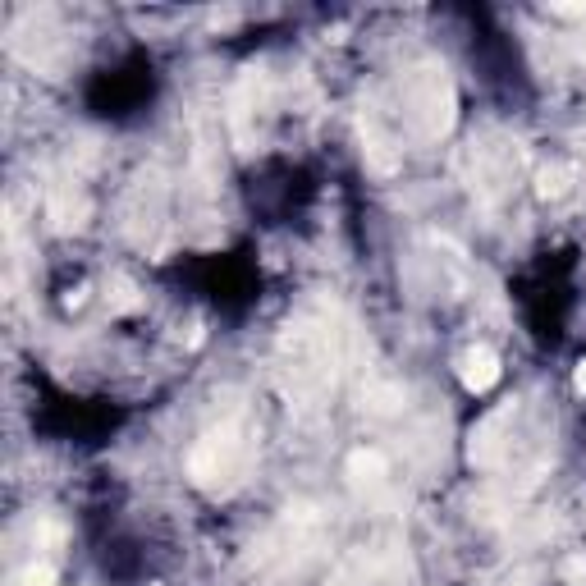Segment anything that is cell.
Returning <instances> with one entry per match:
<instances>
[{
  "label": "cell",
  "instance_id": "cell-1",
  "mask_svg": "<svg viewBox=\"0 0 586 586\" xmlns=\"http://www.w3.org/2000/svg\"><path fill=\"white\" fill-rule=\"evenodd\" d=\"M458 376H463V385L472 394H486L495 380H500V358L490 353V348H467L463 353V367H458Z\"/></svg>",
  "mask_w": 586,
  "mask_h": 586
},
{
  "label": "cell",
  "instance_id": "cell-2",
  "mask_svg": "<svg viewBox=\"0 0 586 586\" xmlns=\"http://www.w3.org/2000/svg\"><path fill=\"white\" fill-rule=\"evenodd\" d=\"M348 472H353V481H380L385 477V458L376 449H358V454L348 458Z\"/></svg>",
  "mask_w": 586,
  "mask_h": 586
},
{
  "label": "cell",
  "instance_id": "cell-3",
  "mask_svg": "<svg viewBox=\"0 0 586 586\" xmlns=\"http://www.w3.org/2000/svg\"><path fill=\"white\" fill-rule=\"evenodd\" d=\"M14 586H55V568H51V564H33V568H23V573L14 577Z\"/></svg>",
  "mask_w": 586,
  "mask_h": 586
},
{
  "label": "cell",
  "instance_id": "cell-4",
  "mask_svg": "<svg viewBox=\"0 0 586 586\" xmlns=\"http://www.w3.org/2000/svg\"><path fill=\"white\" fill-rule=\"evenodd\" d=\"M564 577H568V582H586V559H582V554H573V559L564 564Z\"/></svg>",
  "mask_w": 586,
  "mask_h": 586
},
{
  "label": "cell",
  "instance_id": "cell-5",
  "mask_svg": "<svg viewBox=\"0 0 586 586\" xmlns=\"http://www.w3.org/2000/svg\"><path fill=\"white\" fill-rule=\"evenodd\" d=\"M573 390H577V394H586V362H577V371H573Z\"/></svg>",
  "mask_w": 586,
  "mask_h": 586
}]
</instances>
